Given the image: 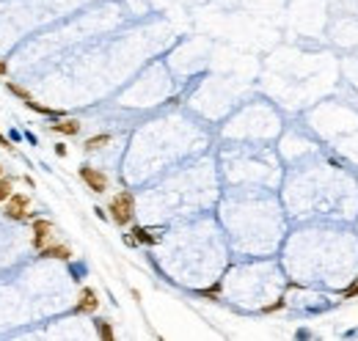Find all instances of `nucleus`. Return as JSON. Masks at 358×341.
I'll return each instance as SVG.
<instances>
[{
  "label": "nucleus",
  "instance_id": "obj_1",
  "mask_svg": "<svg viewBox=\"0 0 358 341\" xmlns=\"http://www.w3.org/2000/svg\"><path fill=\"white\" fill-rule=\"evenodd\" d=\"M107 218L113 220L116 226L127 229L135 220V195L130 190H119L113 198L107 201Z\"/></svg>",
  "mask_w": 358,
  "mask_h": 341
},
{
  "label": "nucleus",
  "instance_id": "obj_2",
  "mask_svg": "<svg viewBox=\"0 0 358 341\" xmlns=\"http://www.w3.org/2000/svg\"><path fill=\"white\" fill-rule=\"evenodd\" d=\"M3 215H6L8 220H28L30 218V195L11 193L3 201Z\"/></svg>",
  "mask_w": 358,
  "mask_h": 341
},
{
  "label": "nucleus",
  "instance_id": "obj_3",
  "mask_svg": "<svg viewBox=\"0 0 358 341\" xmlns=\"http://www.w3.org/2000/svg\"><path fill=\"white\" fill-rule=\"evenodd\" d=\"M80 179H83V184L91 190V193H105L107 190V176L105 170L94 168V165H80Z\"/></svg>",
  "mask_w": 358,
  "mask_h": 341
},
{
  "label": "nucleus",
  "instance_id": "obj_4",
  "mask_svg": "<svg viewBox=\"0 0 358 341\" xmlns=\"http://www.w3.org/2000/svg\"><path fill=\"white\" fill-rule=\"evenodd\" d=\"M55 240V226L47 218H33V248L42 251Z\"/></svg>",
  "mask_w": 358,
  "mask_h": 341
},
{
  "label": "nucleus",
  "instance_id": "obj_5",
  "mask_svg": "<svg viewBox=\"0 0 358 341\" xmlns=\"http://www.w3.org/2000/svg\"><path fill=\"white\" fill-rule=\"evenodd\" d=\"M96 308H99V294H96V289L83 286L78 294V303H75V314H94Z\"/></svg>",
  "mask_w": 358,
  "mask_h": 341
},
{
  "label": "nucleus",
  "instance_id": "obj_6",
  "mask_svg": "<svg viewBox=\"0 0 358 341\" xmlns=\"http://www.w3.org/2000/svg\"><path fill=\"white\" fill-rule=\"evenodd\" d=\"M39 256H44V259H61V261H72V256H75V251H72L66 242H58L53 240L47 248H42L39 251Z\"/></svg>",
  "mask_w": 358,
  "mask_h": 341
},
{
  "label": "nucleus",
  "instance_id": "obj_7",
  "mask_svg": "<svg viewBox=\"0 0 358 341\" xmlns=\"http://www.w3.org/2000/svg\"><path fill=\"white\" fill-rule=\"evenodd\" d=\"M130 237L135 245H157V242H160V234H157L155 229H146V226H132Z\"/></svg>",
  "mask_w": 358,
  "mask_h": 341
},
{
  "label": "nucleus",
  "instance_id": "obj_8",
  "mask_svg": "<svg viewBox=\"0 0 358 341\" xmlns=\"http://www.w3.org/2000/svg\"><path fill=\"white\" fill-rule=\"evenodd\" d=\"M80 127L83 124L78 121V118H58V124H50V132H55V135H80Z\"/></svg>",
  "mask_w": 358,
  "mask_h": 341
},
{
  "label": "nucleus",
  "instance_id": "obj_9",
  "mask_svg": "<svg viewBox=\"0 0 358 341\" xmlns=\"http://www.w3.org/2000/svg\"><path fill=\"white\" fill-rule=\"evenodd\" d=\"M110 141H113V138H110V132H99V135L89 138V141L83 143V149H86V152H96V149L107 146V143H110Z\"/></svg>",
  "mask_w": 358,
  "mask_h": 341
},
{
  "label": "nucleus",
  "instance_id": "obj_10",
  "mask_svg": "<svg viewBox=\"0 0 358 341\" xmlns=\"http://www.w3.org/2000/svg\"><path fill=\"white\" fill-rule=\"evenodd\" d=\"M6 88H8V94H14V96H17L19 102H22V105H30V102H33V96H30L28 91L22 88V85H17V83L6 80Z\"/></svg>",
  "mask_w": 358,
  "mask_h": 341
},
{
  "label": "nucleus",
  "instance_id": "obj_11",
  "mask_svg": "<svg viewBox=\"0 0 358 341\" xmlns=\"http://www.w3.org/2000/svg\"><path fill=\"white\" fill-rule=\"evenodd\" d=\"M96 333H99V339H105V341H113V328H110V322L107 319H96Z\"/></svg>",
  "mask_w": 358,
  "mask_h": 341
},
{
  "label": "nucleus",
  "instance_id": "obj_12",
  "mask_svg": "<svg viewBox=\"0 0 358 341\" xmlns=\"http://www.w3.org/2000/svg\"><path fill=\"white\" fill-rule=\"evenodd\" d=\"M11 193H14V184H11V179L0 176V206H3V201H6Z\"/></svg>",
  "mask_w": 358,
  "mask_h": 341
},
{
  "label": "nucleus",
  "instance_id": "obj_13",
  "mask_svg": "<svg viewBox=\"0 0 358 341\" xmlns=\"http://www.w3.org/2000/svg\"><path fill=\"white\" fill-rule=\"evenodd\" d=\"M284 306H286V300H284V297H281V300H275L273 306H265L262 311H265V314H275V311H281V308H284Z\"/></svg>",
  "mask_w": 358,
  "mask_h": 341
},
{
  "label": "nucleus",
  "instance_id": "obj_14",
  "mask_svg": "<svg viewBox=\"0 0 358 341\" xmlns=\"http://www.w3.org/2000/svg\"><path fill=\"white\" fill-rule=\"evenodd\" d=\"M342 297H345V300H353V297H358V281L353 283V286H347L345 292H342Z\"/></svg>",
  "mask_w": 358,
  "mask_h": 341
},
{
  "label": "nucleus",
  "instance_id": "obj_15",
  "mask_svg": "<svg viewBox=\"0 0 358 341\" xmlns=\"http://www.w3.org/2000/svg\"><path fill=\"white\" fill-rule=\"evenodd\" d=\"M218 292H221V283H215V286H209V289H201V297H218Z\"/></svg>",
  "mask_w": 358,
  "mask_h": 341
},
{
  "label": "nucleus",
  "instance_id": "obj_16",
  "mask_svg": "<svg viewBox=\"0 0 358 341\" xmlns=\"http://www.w3.org/2000/svg\"><path fill=\"white\" fill-rule=\"evenodd\" d=\"M0 146L6 149V152H14V146H11V138H6L3 132H0Z\"/></svg>",
  "mask_w": 358,
  "mask_h": 341
},
{
  "label": "nucleus",
  "instance_id": "obj_17",
  "mask_svg": "<svg viewBox=\"0 0 358 341\" xmlns=\"http://www.w3.org/2000/svg\"><path fill=\"white\" fill-rule=\"evenodd\" d=\"M8 138H11V143H19V141H22V132H19V130H11V132H8Z\"/></svg>",
  "mask_w": 358,
  "mask_h": 341
},
{
  "label": "nucleus",
  "instance_id": "obj_18",
  "mask_svg": "<svg viewBox=\"0 0 358 341\" xmlns=\"http://www.w3.org/2000/svg\"><path fill=\"white\" fill-rule=\"evenodd\" d=\"M94 215L99 220H107V209H102V206H94Z\"/></svg>",
  "mask_w": 358,
  "mask_h": 341
},
{
  "label": "nucleus",
  "instance_id": "obj_19",
  "mask_svg": "<svg viewBox=\"0 0 358 341\" xmlns=\"http://www.w3.org/2000/svg\"><path fill=\"white\" fill-rule=\"evenodd\" d=\"M55 154H58V157H66V143H55Z\"/></svg>",
  "mask_w": 358,
  "mask_h": 341
},
{
  "label": "nucleus",
  "instance_id": "obj_20",
  "mask_svg": "<svg viewBox=\"0 0 358 341\" xmlns=\"http://www.w3.org/2000/svg\"><path fill=\"white\" fill-rule=\"evenodd\" d=\"M25 141H28V143H30V146H36V143H39V138H36V135H33V132H25Z\"/></svg>",
  "mask_w": 358,
  "mask_h": 341
},
{
  "label": "nucleus",
  "instance_id": "obj_21",
  "mask_svg": "<svg viewBox=\"0 0 358 341\" xmlns=\"http://www.w3.org/2000/svg\"><path fill=\"white\" fill-rule=\"evenodd\" d=\"M0 77H8V64L6 61H0Z\"/></svg>",
  "mask_w": 358,
  "mask_h": 341
},
{
  "label": "nucleus",
  "instance_id": "obj_22",
  "mask_svg": "<svg viewBox=\"0 0 358 341\" xmlns=\"http://www.w3.org/2000/svg\"><path fill=\"white\" fill-rule=\"evenodd\" d=\"M22 182H25V184H28V187H30V190H33V187H36V182H33V179H30V176H28V173H25V176H22Z\"/></svg>",
  "mask_w": 358,
  "mask_h": 341
},
{
  "label": "nucleus",
  "instance_id": "obj_23",
  "mask_svg": "<svg viewBox=\"0 0 358 341\" xmlns=\"http://www.w3.org/2000/svg\"><path fill=\"white\" fill-rule=\"evenodd\" d=\"M83 272H86V270H83V267H80V264H78V267L72 264V275H83Z\"/></svg>",
  "mask_w": 358,
  "mask_h": 341
},
{
  "label": "nucleus",
  "instance_id": "obj_24",
  "mask_svg": "<svg viewBox=\"0 0 358 341\" xmlns=\"http://www.w3.org/2000/svg\"><path fill=\"white\" fill-rule=\"evenodd\" d=\"M0 176H3V165H0Z\"/></svg>",
  "mask_w": 358,
  "mask_h": 341
}]
</instances>
